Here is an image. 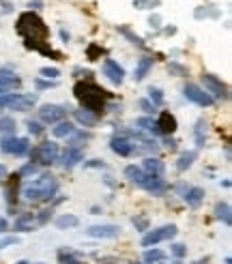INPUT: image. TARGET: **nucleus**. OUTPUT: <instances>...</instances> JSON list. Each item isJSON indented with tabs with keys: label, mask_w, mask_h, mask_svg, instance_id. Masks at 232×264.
I'll return each mask as SVG.
<instances>
[{
	"label": "nucleus",
	"mask_w": 232,
	"mask_h": 264,
	"mask_svg": "<svg viewBox=\"0 0 232 264\" xmlns=\"http://www.w3.org/2000/svg\"><path fill=\"white\" fill-rule=\"evenodd\" d=\"M18 33L24 37V41H26L28 47H33V50L41 52L45 56H56V58H58V54L47 45V43H50V41H47V39H50V28H47V24L39 18L37 13L26 11V13L20 15Z\"/></svg>",
	"instance_id": "nucleus-1"
},
{
	"label": "nucleus",
	"mask_w": 232,
	"mask_h": 264,
	"mask_svg": "<svg viewBox=\"0 0 232 264\" xmlns=\"http://www.w3.org/2000/svg\"><path fill=\"white\" fill-rule=\"evenodd\" d=\"M73 95H75V99L82 103V110L93 112V114H97V116L103 112V108H106L108 93L93 82H78L73 88Z\"/></svg>",
	"instance_id": "nucleus-2"
},
{
	"label": "nucleus",
	"mask_w": 232,
	"mask_h": 264,
	"mask_svg": "<svg viewBox=\"0 0 232 264\" xmlns=\"http://www.w3.org/2000/svg\"><path fill=\"white\" fill-rule=\"evenodd\" d=\"M56 191H58V181L52 174H41L24 187V198L30 202H41V200H52Z\"/></svg>",
	"instance_id": "nucleus-3"
},
{
	"label": "nucleus",
	"mask_w": 232,
	"mask_h": 264,
	"mask_svg": "<svg viewBox=\"0 0 232 264\" xmlns=\"http://www.w3.org/2000/svg\"><path fill=\"white\" fill-rule=\"evenodd\" d=\"M56 157H58V144L56 142H43L30 150V159L35 163H43V165L54 163Z\"/></svg>",
	"instance_id": "nucleus-4"
},
{
	"label": "nucleus",
	"mask_w": 232,
	"mask_h": 264,
	"mask_svg": "<svg viewBox=\"0 0 232 264\" xmlns=\"http://www.w3.org/2000/svg\"><path fill=\"white\" fill-rule=\"evenodd\" d=\"M177 226H164V228H157V230H150L148 234H144L142 238V245L144 247H150V245H157L162 241H170V238L177 236Z\"/></svg>",
	"instance_id": "nucleus-5"
},
{
	"label": "nucleus",
	"mask_w": 232,
	"mask_h": 264,
	"mask_svg": "<svg viewBox=\"0 0 232 264\" xmlns=\"http://www.w3.org/2000/svg\"><path fill=\"white\" fill-rule=\"evenodd\" d=\"M5 97H7V108L18 110V112H28L30 108L35 106V101H37L35 95H20V93L5 95Z\"/></svg>",
	"instance_id": "nucleus-6"
},
{
	"label": "nucleus",
	"mask_w": 232,
	"mask_h": 264,
	"mask_svg": "<svg viewBox=\"0 0 232 264\" xmlns=\"http://www.w3.org/2000/svg\"><path fill=\"white\" fill-rule=\"evenodd\" d=\"M183 95L189 99V101H194V103H198V106H202V108H209V106H213V97L209 93H204L200 86H196V84H187L185 86V91H183Z\"/></svg>",
	"instance_id": "nucleus-7"
},
{
	"label": "nucleus",
	"mask_w": 232,
	"mask_h": 264,
	"mask_svg": "<svg viewBox=\"0 0 232 264\" xmlns=\"http://www.w3.org/2000/svg\"><path fill=\"white\" fill-rule=\"evenodd\" d=\"M67 112H69V108H65V106H43L41 110H39V116H41V121L43 123H60L62 118L67 116Z\"/></svg>",
	"instance_id": "nucleus-8"
},
{
	"label": "nucleus",
	"mask_w": 232,
	"mask_h": 264,
	"mask_svg": "<svg viewBox=\"0 0 232 264\" xmlns=\"http://www.w3.org/2000/svg\"><path fill=\"white\" fill-rule=\"evenodd\" d=\"M202 82H204V86H206V91L213 93L215 97H219V99H226V97H228V88H226V84H223L219 77H215V75H211V73H204V75H202Z\"/></svg>",
	"instance_id": "nucleus-9"
},
{
	"label": "nucleus",
	"mask_w": 232,
	"mask_h": 264,
	"mask_svg": "<svg viewBox=\"0 0 232 264\" xmlns=\"http://www.w3.org/2000/svg\"><path fill=\"white\" fill-rule=\"evenodd\" d=\"M28 148H30V144H28L26 138H7L3 142L5 153H11V155H18V157H22L24 153H28Z\"/></svg>",
	"instance_id": "nucleus-10"
},
{
	"label": "nucleus",
	"mask_w": 232,
	"mask_h": 264,
	"mask_svg": "<svg viewBox=\"0 0 232 264\" xmlns=\"http://www.w3.org/2000/svg\"><path fill=\"white\" fill-rule=\"evenodd\" d=\"M103 75H106L110 82L121 84L125 79V69L118 65L116 60H106V62H103Z\"/></svg>",
	"instance_id": "nucleus-11"
},
{
	"label": "nucleus",
	"mask_w": 232,
	"mask_h": 264,
	"mask_svg": "<svg viewBox=\"0 0 232 264\" xmlns=\"http://www.w3.org/2000/svg\"><path fill=\"white\" fill-rule=\"evenodd\" d=\"M84 159V146H80V144H71L67 146L65 155H62V165L65 167H73L75 163H80Z\"/></svg>",
	"instance_id": "nucleus-12"
},
{
	"label": "nucleus",
	"mask_w": 232,
	"mask_h": 264,
	"mask_svg": "<svg viewBox=\"0 0 232 264\" xmlns=\"http://www.w3.org/2000/svg\"><path fill=\"white\" fill-rule=\"evenodd\" d=\"M140 187H144L146 191H150L153 196H159V194H164L166 191V181L164 179H159V176H155V174H146V179H144L142 183H140Z\"/></svg>",
	"instance_id": "nucleus-13"
},
{
	"label": "nucleus",
	"mask_w": 232,
	"mask_h": 264,
	"mask_svg": "<svg viewBox=\"0 0 232 264\" xmlns=\"http://www.w3.org/2000/svg\"><path fill=\"white\" fill-rule=\"evenodd\" d=\"M86 232L95 238H116L118 234H121V228L118 226H93Z\"/></svg>",
	"instance_id": "nucleus-14"
},
{
	"label": "nucleus",
	"mask_w": 232,
	"mask_h": 264,
	"mask_svg": "<svg viewBox=\"0 0 232 264\" xmlns=\"http://www.w3.org/2000/svg\"><path fill=\"white\" fill-rule=\"evenodd\" d=\"M157 127H159V133L170 135V133L177 131V118H174L170 112H162V116H159V121H157Z\"/></svg>",
	"instance_id": "nucleus-15"
},
{
	"label": "nucleus",
	"mask_w": 232,
	"mask_h": 264,
	"mask_svg": "<svg viewBox=\"0 0 232 264\" xmlns=\"http://www.w3.org/2000/svg\"><path fill=\"white\" fill-rule=\"evenodd\" d=\"M110 148L114 150L116 155H121V157H129L131 153H133V144L129 142V140H125V138H112V142H110Z\"/></svg>",
	"instance_id": "nucleus-16"
},
{
	"label": "nucleus",
	"mask_w": 232,
	"mask_h": 264,
	"mask_svg": "<svg viewBox=\"0 0 232 264\" xmlns=\"http://www.w3.org/2000/svg\"><path fill=\"white\" fill-rule=\"evenodd\" d=\"M20 77L15 75H0V95H13L20 88Z\"/></svg>",
	"instance_id": "nucleus-17"
},
{
	"label": "nucleus",
	"mask_w": 232,
	"mask_h": 264,
	"mask_svg": "<svg viewBox=\"0 0 232 264\" xmlns=\"http://www.w3.org/2000/svg\"><path fill=\"white\" fill-rule=\"evenodd\" d=\"M164 163L159 161L157 157H146L144 159V172L146 174H155V176H162V172H164Z\"/></svg>",
	"instance_id": "nucleus-18"
},
{
	"label": "nucleus",
	"mask_w": 232,
	"mask_h": 264,
	"mask_svg": "<svg viewBox=\"0 0 232 264\" xmlns=\"http://www.w3.org/2000/svg\"><path fill=\"white\" fill-rule=\"evenodd\" d=\"M33 221H35L33 213H26V215H22V217L15 219L13 230H18V232H30V230H33Z\"/></svg>",
	"instance_id": "nucleus-19"
},
{
	"label": "nucleus",
	"mask_w": 232,
	"mask_h": 264,
	"mask_svg": "<svg viewBox=\"0 0 232 264\" xmlns=\"http://www.w3.org/2000/svg\"><path fill=\"white\" fill-rule=\"evenodd\" d=\"M204 200V191L200 189V187H191V189H187V194H185V202L189 204V206H200V202Z\"/></svg>",
	"instance_id": "nucleus-20"
},
{
	"label": "nucleus",
	"mask_w": 232,
	"mask_h": 264,
	"mask_svg": "<svg viewBox=\"0 0 232 264\" xmlns=\"http://www.w3.org/2000/svg\"><path fill=\"white\" fill-rule=\"evenodd\" d=\"M150 67H153V58H140L138 67H135V82H140V79L146 77V73L150 71Z\"/></svg>",
	"instance_id": "nucleus-21"
},
{
	"label": "nucleus",
	"mask_w": 232,
	"mask_h": 264,
	"mask_svg": "<svg viewBox=\"0 0 232 264\" xmlns=\"http://www.w3.org/2000/svg\"><path fill=\"white\" fill-rule=\"evenodd\" d=\"M75 118H78V123H82L84 127H95V125H97V114L86 112V110H75Z\"/></svg>",
	"instance_id": "nucleus-22"
},
{
	"label": "nucleus",
	"mask_w": 232,
	"mask_h": 264,
	"mask_svg": "<svg viewBox=\"0 0 232 264\" xmlns=\"http://www.w3.org/2000/svg\"><path fill=\"white\" fill-rule=\"evenodd\" d=\"M125 176L129 181H133V183H138V185H140V183L146 179V172H144L142 167H138V165H127L125 167Z\"/></svg>",
	"instance_id": "nucleus-23"
},
{
	"label": "nucleus",
	"mask_w": 232,
	"mask_h": 264,
	"mask_svg": "<svg viewBox=\"0 0 232 264\" xmlns=\"http://www.w3.org/2000/svg\"><path fill=\"white\" fill-rule=\"evenodd\" d=\"M80 223V219L75 215H60L58 219H56V228L58 230H67V228H75Z\"/></svg>",
	"instance_id": "nucleus-24"
},
{
	"label": "nucleus",
	"mask_w": 232,
	"mask_h": 264,
	"mask_svg": "<svg viewBox=\"0 0 232 264\" xmlns=\"http://www.w3.org/2000/svg\"><path fill=\"white\" fill-rule=\"evenodd\" d=\"M73 131H75V127L71 125L69 121H60L58 125L54 127V131H52V133L56 135V138H67V135H71Z\"/></svg>",
	"instance_id": "nucleus-25"
},
{
	"label": "nucleus",
	"mask_w": 232,
	"mask_h": 264,
	"mask_svg": "<svg viewBox=\"0 0 232 264\" xmlns=\"http://www.w3.org/2000/svg\"><path fill=\"white\" fill-rule=\"evenodd\" d=\"M215 213H217V219H221L226 226H230L232 223V215H230V206L226 202H219L217 206H215Z\"/></svg>",
	"instance_id": "nucleus-26"
},
{
	"label": "nucleus",
	"mask_w": 232,
	"mask_h": 264,
	"mask_svg": "<svg viewBox=\"0 0 232 264\" xmlns=\"http://www.w3.org/2000/svg\"><path fill=\"white\" fill-rule=\"evenodd\" d=\"M194 159H196V153H194V150H189V153H183V155L179 157L177 167H179L181 172H183V170H187V167H189L191 163H194Z\"/></svg>",
	"instance_id": "nucleus-27"
},
{
	"label": "nucleus",
	"mask_w": 232,
	"mask_h": 264,
	"mask_svg": "<svg viewBox=\"0 0 232 264\" xmlns=\"http://www.w3.org/2000/svg\"><path fill=\"white\" fill-rule=\"evenodd\" d=\"M138 127H142V129H146L150 133H159V127H157V121H153V118H138Z\"/></svg>",
	"instance_id": "nucleus-28"
},
{
	"label": "nucleus",
	"mask_w": 232,
	"mask_h": 264,
	"mask_svg": "<svg viewBox=\"0 0 232 264\" xmlns=\"http://www.w3.org/2000/svg\"><path fill=\"white\" fill-rule=\"evenodd\" d=\"M0 133H7V135L15 133V121L13 118H9V116L0 118Z\"/></svg>",
	"instance_id": "nucleus-29"
},
{
	"label": "nucleus",
	"mask_w": 232,
	"mask_h": 264,
	"mask_svg": "<svg viewBox=\"0 0 232 264\" xmlns=\"http://www.w3.org/2000/svg\"><path fill=\"white\" fill-rule=\"evenodd\" d=\"M206 123L204 121H198L196 125V142H198V146H204V140H206Z\"/></svg>",
	"instance_id": "nucleus-30"
},
{
	"label": "nucleus",
	"mask_w": 232,
	"mask_h": 264,
	"mask_svg": "<svg viewBox=\"0 0 232 264\" xmlns=\"http://www.w3.org/2000/svg\"><path fill=\"white\" fill-rule=\"evenodd\" d=\"M164 258H166V253L159 251V249H153V251H146V253H144V260H146L148 264H150V262H162Z\"/></svg>",
	"instance_id": "nucleus-31"
},
{
	"label": "nucleus",
	"mask_w": 232,
	"mask_h": 264,
	"mask_svg": "<svg viewBox=\"0 0 232 264\" xmlns=\"http://www.w3.org/2000/svg\"><path fill=\"white\" fill-rule=\"evenodd\" d=\"M150 101H153V106H159V103L164 101V95H162V91H157V88H150Z\"/></svg>",
	"instance_id": "nucleus-32"
},
{
	"label": "nucleus",
	"mask_w": 232,
	"mask_h": 264,
	"mask_svg": "<svg viewBox=\"0 0 232 264\" xmlns=\"http://www.w3.org/2000/svg\"><path fill=\"white\" fill-rule=\"evenodd\" d=\"M170 73H177V75H187V69L183 67V65H179V62H170Z\"/></svg>",
	"instance_id": "nucleus-33"
},
{
	"label": "nucleus",
	"mask_w": 232,
	"mask_h": 264,
	"mask_svg": "<svg viewBox=\"0 0 232 264\" xmlns=\"http://www.w3.org/2000/svg\"><path fill=\"white\" fill-rule=\"evenodd\" d=\"M41 75H43V77H47V79H50V77L54 79V77H58V75H60V71H58V69H50V67H43V69H41Z\"/></svg>",
	"instance_id": "nucleus-34"
},
{
	"label": "nucleus",
	"mask_w": 232,
	"mask_h": 264,
	"mask_svg": "<svg viewBox=\"0 0 232 264\" xmlns=\"http://www.w3.org/2000/svg\"><path fill=\"white\" fill-rule=\"evenodd\" d=\"M101 54H103V50H101L99 45H91L89 47V58L91 60H97V56H101Z\"/></svg>",
	"instance_id": "nucleus-35"
},
{
	"label": "nucleus",
	"mask_w": 232,
	"mask_h": 264,
	"mask_svg": "<svg viewBox=\"0 0 232 264\" xmlns=\"http://www.w3.org/2000/svg\"><path fill=\"white\" fill-rule=\"evenodd\" d=\"M28 131L33 133V135H39V133H43V127L39 125V123H33V121H30V123H28Z\"/></svg>",
	"instance_id": "nucleus-36"
},
{
	"label": "nucleus",
	"mask_w": 232,
	"mask_h": 264,
	"mask_svg": "<svg viewBox=\"0 0 232 264\" xmlns=\"http://www.w3.org/2000/svg\"><path fill=\"white\" fill-rule=\"evenodd\" d=\"M140 108H142L144 112H146V114H153V112H155V106H153L150 101H146V99H142V101H140Z\"/></svg>",
	"instance_id": "nucleus-37"
},
{
	"label": "nucleus",
	"mask_w": 232,
	"mask_h": 264,
	"mask_svg": "<svg viewBox=\"0 0 232 264\" xmlns=\"http://www.w3.org/2000/svg\"><path fill=\"white\" fill-rule=\"evenodd\" d=\"M172 253L177 255V258H183V255L187 253V249H185V245H172Z\"/></svg>",
	"instance_id": "nucleus-38"
},
{
	"label": "nucleus",
	"mask_w": 232,
	"mask_h": 264,
	"mask_svg": "<svg viewBox=\"0 0 232 264\" xmlns=\"http://www.w3.org/2000/svg\"><path fill=\"white\" fill-rule=\"evenodd\" d=\"M37 172V165L35 163H28V165H24L22 170H20V176H24V174H35Z\"/></svg>",
	"instance_id": "nucleus-39"
},
{
	"label": "nucleus",
	"mask_w": 232,
	"mask_h": 264,
	"mask_svg": "<svg viewBox=\"0 0 232 264\" xmlns=\"http://www.w3.org/2000/svg\"><path fill=\"white\" fill-rule=\"evenodd\" d=\"M133 223H135V228H140V230H146V226H148V219H146V217H138V219H133Z\"/></svg>",
	"instance_id": "nucleus-40"
},
{
	"label": "nucleus",
	"mask_w": 232,
	"mask_h": 264,
	"mask_svg": "<svg viewBox=\"0 0 232 264\" xmlns=\"http://www.w3.org/2000/svg\"><path fill=\"white\" fill-rule=\"evenodd\" d=\"M121 33H123V35H127V37H129V39H131V43H138V45H144V43H142V39H140V37H135V35H131V33H129V30H127V28H123Z\"/></svg>",
	"instance_id": "nucleus-41"
},
{
	"label": "nucleus",
	"mask_w": 232,
	"mask_h": 264,
	"mask_svg": "<svg viewBox=\"0 0 232 264\" xmlns=\"http://www.w3.org/2000/svg\"><path fill=\"white\" fill-rule=\"evenodd\" d=\"M15 243H18V238L9 236V238H5V241H0V249H5V247H9V245H15Z\"/></svg>",
	"instance_id": "nucleus-42"
},
{
	"label": "nucleus",
	"mask_w": 232,
	"mask_h": 264,
	"mask_svg": "<svg viewBox=\"0 0 232 264\" xmlns=\"http://www.w3.org/2000/svg\"><path fill=\"white\" fill-rule=\"evenodd\" d=\"M54 86V82H43V79H37V88H50Z\"/></svg>",
	"instance_id": "nucleus-43"
},
{
	"label": "nucleus",
	"mask_w": 232,
	"mask_h": 264,
	"mask_svg": "<svg viewBox=\"0 0 232 264\" xmlns=\"http://www.w3.org/2000/svg\"><path fill=\"white\" fill-rule=\"evenodd\" d=\"M166 146L170 148V150H174V148H177V142H174L172 138H166Z\"/></svg>",
	"instance_id": "nucleus-44"
},
{
	"label": "nucleus",
	"mask_w": 232,
	"mask_h": 264,
	"mask_svg": "<svg viewBox=\"0 0 232 264\" xmlns=\"http://www.w3.org/2000/svg\"><path fill=\"white\" fill-rule=\"evenodd\" d=\"M133 5L138 7V9H144V5H146V0H133Z\"/></svg>",
	"instance_id": "nucleus-45"
},
{
	"label": "nucleus",
	"mask_w": 232,
	"mask_h": 264,
	"mask_svg": "<svg viewBox=\"0 0 232 264\" xmlns=\"http://www.w3.org/2000/svg\"><path fill=\"white\" fill-rule=\"evenodd\" d=\"M0 232H7V223H5V219H0Z\"/></svg>",
	"instance_id": "nucleus-46"
},
{
	"label": "nucleus",
	"mask_w": 232,
	"mask_h": 264,
	"mask_svg": "<svg viewBox=\"0 0 232 264\" xmlns=\"http://www.w3.org/2000/svg\"><path fill=\"white\" fill-rule=\"evenodd\" d=\"M150 26H159V18H150Z\"/></svg>",
	"instance_id": "nucleus-47"
},
{
	"label": "nucleus",
	"mask_w": 232,
	"mask_h": 264,
	"mask_svg": "<svg viewBox=\"0 0 232 264\" xmlns=\"http://www.w3.org/2000/svg\"><path fill=\"white\" fill-rule=\"evenodd\" d=\"M20 264H28V262H20Z\"/></svg>",
	"instance_id": "nucleus-48"
},
{
	"label": "nucleus",
	"mask_w": 232,
	"mask_h": 264,
	"mask_svg": "<svg viewBox=\"0 0 232 264\" xmlns=\"http://www.w3.org/2000/svg\"><path fill=\"white\" fill-rule=\"evenodd\" d=\"M0 174H3V167H0Z\"/></svg>",
	"instance_id": "nucleus-49"
}]
</instances>
